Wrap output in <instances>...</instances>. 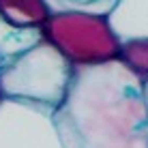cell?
I'll return each mask as SVG.
<instances>
[{
  "label": "cell",
  "mask_w": 148,
  "mask_h": 148,
  "mask_svg": "<svg viewBox=\"0 0 148 148\" xmlns=\"http://www.w3.org/2000/svg\"><path fill=\"white\" fill-rule=\"evenodd\" d=\"M56 122L67 148H148L144 82L118 60L79 67Z\"/></svg>",
  "instance_id": "obj_1"
},
{
  "label": "cell",
  "mask_w": 148,
  "mask_h": 148,
  "mask_svg": "<svg viewBox=\"0 0 148 148\" xmlns=\"http://www.w3.org/2000/svg\"><path fill=\"white\" fill-rule=\"evenodd\" d=\"M39 32L75 69L114 62L122 45L108 15L75 9L54 11Z\"/></svg>",
  "instance_id": "obj_2"
},
{
  "label": "cell",
  "mask_w": 148,
  "mask_h": 148,
  "mask_svg": "<svg viewBox=\"0 0 148 148\" xmlns=\"http://www.w3.org/2000/svg\"><path fill=\"white\" fill-rule=\"evenodd\" d=\"M73 73V64L41 39L0 71V86L15 101L58 110L67 99Z\"/></svg>",
  "instance_id": "obj_3"
},
{
  "label": "cell",
  "mask_w": 148,
  "mask_h": 148,
  "mask_svg": "<svg viewBox=\"0 0 148 148\" xmlns=\"http://www.w3.org/2000/svg\"><path fill=\"white\" fill-rule=\"evenodd\" d=\"M0 148H67L49 108L26 101L0 103Z\"/></svg>",
  "instance_id": "obj_4"
},
{
  "label": "cell",
  "mask_w": 148,
  "mask_h": 148,
  "mask_svg": "<svg viewBox=\"0 0 148 148\" xmlns=\"http://www.w3.org/2000/svg\"><path fill=\"white\" fill-rule=\"evenodd\" d=\"M108 17L120 41L148 37V0H116Z\"/></svg>",
  "instance_id": "obj_5"
},
{
  "label": "cell",
  "mask_w": 148,
  "mask_h": 148,
  "mask_svg": "<svg viewBox=\"0 0 148 148\" xmlns=\"http://www.w3.org/2000/svg\"><path fill=\"white\" fill-rule=\"evenodd\" d=\"M52 13L49 0H0V19L19 30H41Z\"/></svg>",
  "instance_id": "obj_6"
},
{
  "label": "cell",
  "mask_w": 148,
  "mask_h": 148,
  "mask_svg": "<svg viewBox=\"0 0 148 148\" xmlns=\"http://www.w3.org/2000/svg\"><path fill=\"white\" fill-rule=\"evenodd\" d=\"M39 41V30H19L9 26L4 19H0V71H4L19 54L37 45Z\"/></svg>",
  "instance_id": "obj_7"
},
{
  "label": "cell",
  "mask_w": 148,
  "mask_h": 148,
  "mask_svg": "<svg viewBox=\"0 0 148 148\" xmlns=\"http://www.w3.org/2000/svg\"><path fill=\"white\" fill-rule=\"evenodd\" d=\"M118 62H122L131 73L137 75L146 84L148 82V37L122 41Z\"/></svg>",
  "instance_id": "obj_8"
},
{
  "label": "cell",
  "mask_w": 148,
  "mask_h": 148,
  "mask_svg": "<svg viewBox=\"0 0 148 148\" xmlns=\"http://www.w3.org/2000/svg\"><path fill=\"white\" fill-rule=\"evenodd\" d=\"M144 90H146V103H148V82L144 84Z\"/></svg>",
  "instance_id": "obj_9"
},
{
  "label": "cell",
  "mask_w": 148,
  "mask_h": 148,
  "mask_svg": "<svg viewBox=\"0 0 148 148\" xmlns=\"http://www.w3.org/2000/svg\"><path fill=\"white\" fill-rule=\"evenodd\" d=\"M2 95H4V92H2V86H0V103H2Z\"/></svg>",
  "instance_id": "obj_10"
}]
</instances>
